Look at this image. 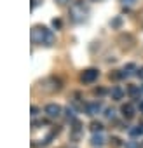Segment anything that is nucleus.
<instances>
[{
	"label": "nucleus",
	"instance_id": "393cba45",
	"mask_svg": "<svg viewBox=\"0 0 143 148\" xmlns=\"http://www.w3.org/2000/svg\"><path fill=\"white\" fill-rule=\"evenodd\" d=\"M54 2H58L59 5H63V4H66V2H70V0H54Z\"/></svg>",
	"mask_w": 143,
	"mask_h": 148
},
{
	"label": "nucleus",
	"instance_id": "6e6552de",
	"mask_svg": "<svg viewBox=\"0 0 143 148\" xmlns=\"http://www.w3.org/2000/svg\"><path fill=\"white\" fill-rule=\"evenodd\" d=\"M105 145V138H103V134L101 132H94L93 134V138H91V146H103Z\"/></svg>",
	"mask_w": 143,
	"mask_h": 148
},
{
	"label": "nucleus",
	"instance_id": "412c9836",
	"mask_svg": "<svg viewBox=\"0 0 143 148\" xmlns=\"http://www.w3.org/2000/svg\"><path fill=\"white\" fill-rule=\"evenodd\" d=\"M120 2H122L124 5H133V4L136 2V0H120Z\"/></svg>",
	"mask_w": 143,
	"mask_h": 148
},
{
	"label": "nucleus",
	"instance_id": "f3484780",
	"mask_svg": "<svg viewBox=\"0 0 143 148\" xmlns=\"http://www.w3.org/2000/svg\"><path fill=\"white\" fill-rule=\"evenodd\" d=\"M124 146H126V148H140V143H138V141H127Z\"/></svg>",
	"mask_w": 143,
	"mask_h": 148
},
{
	"label": "nucleus",
	"instance_id": "4be33fe9",
	"mask_svg": "<svg viewBox=\"0 0 143 148\" xmlns=\"http://www.w3.org/2000/svg\"><path fill=\"white\" fill-rule=\"evenodd\" d=\"M136 75H138V77H140V79L143 80V66H141V68L138 70V73H136Z\"/></svg>",
	"mask_w": 143,
	"mask_h": 148
},
{
	"label": "nucleus",
	"instance_id": "a211bd4d",
	"mask_svg": "<svg viewBox=\"0 0 143 148\" xmlns=\"http://www.w3.org/2000/svg\"><path fill=\"white\" fill-rule=\"evenodd\" d=\"M44 124H45L44 120H33V124H32V125H33V129H38V127H40V125H44Z\"/></svg>",
	"mask_w": 143,
	"mask_h": 148
},
{
	"label": "nucleus",
	"instance_id": "9d476101",
	"mask_svg": "<svg viewBox=\"0 0 143 148\" xmlns=\"http://www.w3.org/2000/svg\"><path fill=\"white\" fill-rule=\"evenodd\" d=\"M110 96H112V99H115V101H120V99L124 98V91H122L119 86H115V87H112V91H110Z\"/></svg>",
	"mask_w": 143,
	"mask_h": 148
},
{
	"label": "nucleus",
	"instance_id": "7ed1b4c3",
	"mask_svg": "<svg viewBox=\"0 0 143 148\" xmlns=\"http://www.w3.org/2000/svg\"><path fill=\"white\" fill-rule=\"evenodd\" d=\"M98 77H100V71L96 68H89V70H84L80 73V82L82 84H93L98 80Z\"/></svg>",
	"mask_w": 143,
	"mask_h": 148
},
{
	"label": "nucleus",
	"instance_id": "6ab92c4d",
	"mask_svg": "<svg viewBox=\"0 0 143 148\" xmlns=\"http://www.w3.org/2000/svg\"><path fill=\"white\" fill-rule=\"evenodd\" d=\"M112 145H113V146H122V141H120L119 138H112Z\"/></svg>",
	"mask_w": 143,
	"mask_h": 148
},
{
	"label": "nucleus",
	"instance_id": "9b49d317",
	"mask_svg": "<svg viewBox=\"0 0 143 148\" xmlns=\"http://www.w3.org/2000/svg\"><path fill=\"white\" fill-rule=\"evenodd\" d=\"M127 94L133 96V98H136V96L141 94V89H140L138 86H129V87H127Z\"/></svg>",
	"mask_w": 143,
	"mask_h": 148
},
{
	"label": "nucleus",
	"instance_id": "0eeeda50",
	"mask_svg": "<svg viewBox=\"0 0 143 148\" xmlns=\"http://www.w3.org/2000/svg\"><path fill=\"white\" fill-rule=\"evenodd\" d=\"M120 112H122L124 119H133V117H134V113H136V110H134V106H133L131 103L122 105V106H120Z\"/></svg>",
	"mask_w": 143,
	"mask_h": 148
},
{
	"label": "nucleus",
	"instance_id": "39448f33",
	"mask_svg": "<svg viewBox=\"0 0 143 148\" xmlns=\"http://www.w3.org/2000/svg\"><path fill=\"white\" fill-rule=\"evenodd\" d=\"M44 112H45V115H47V117L56 119V117H59V115H61V106H59V105H56V103H51V105H47V106L44 108Z\"/></svg>",
	"mask_w": 143,
	"mask_h": 148
},
{
	"label": "nucleus",
	"instance_id": "5701e85b",
	"mask_svg": "<svg viewBox=\"0 0 143 148\" xmlns=\"http://www.w3.org/2000/svg\"><path fill=\"white\" fill-rule=\"evenodd\" d=\"M94 92H96V94H100V96H103V94H105V92H107V91H105V89H96V91H94Z\"/></svg>",
	"mask_w": 143,
	"mask_h": 148
},
{
	"label": "nucleus",
	"instance_id": "2eb2a0df",
	"mask_svg": "<svg viewBox=\"0 0 143 148\" xmlns=\"http://www.w3.org/2000/svg\"><path fill=\"white\" fill-rule=\"evenodd\" d=\"M110 25H112V28H120V25H122V18H120V16H117L115 19H112V21H110Z\"/></svg>",
	"mask_w": 143,
	"mask_h": 148
},
{
	"label": "nucleus",
	"instance_id": "dca6fc26",
	"mask_svg": "<svg viewBox=\"0 0 143 148\" xmlns=\"http://www.w3.org/2000/svg\"><path fill=\"white\" fill-rule=\"evenodd\" d=\"M105 117H107L108 120H113V119H115V110H113V108H107V110H105Z\"/></svg>",
	"mask_w": 143,
	"mask_h": 148
},
{
	"label": "nucleus",
	"instance_id": "f8f14e48",
	"mask_svg": "<svg viewBox=\"0 0 143 148\" xmlns=\"http://www.w3.org/2000/svg\"><path fill=\"white\" fill-rule=\"evenodd\" d=\"M65 113H66V119H70V120H75V108H74V106H66Z\"/></svg>",
	"mask_w": 143,
	"mask_h": 148
},
{
	"label": "nucleus",
	"instance_id": "bb28decb",
	"mask_svg": "<svg viewBox=\"0 0 143 148\" xmlns=\"http://www.w3.org/2000/svg\"><path fill=\"white\" fill-rule=\"evenodd\" d=\"M140 89H141V94H143V86H140Z\"/></svg>",
	"mask_w": 143,
	"mask_h": 148
},
{
	"label": "nucleus",
	"instance_id": "a878e982",
	"mask_svg": "<svg viewBox=\"0 0 143 148\" xmlns=\"http://www.w3.org/2000/svg\"><path fill=\"white\" fill-rule=\"evenodd\" d=\"M140 112H141V113H143V99H141V101H140Z\"/></svg>",
	"mask_w": 143,
	"mask_h": 148
},
{
	"label": "nucleus",
	"instance_id": "423d86ee",
	"mask_svg": "<svg viewBox=\"0 0 143 148\" xmlns=\"http://www.w3.org/2000/svg\"><path fill=\"white\" fill-rule=\"evenodd\" d=\"M136 73H138V68H136L134 63H127V64L122 68V75H124V79L133 77V75H136Z\"/></svg>",
	"mask_w": 143,
	"mask_h": 148
},
{
	"label": "nucleus",
	"instance_id": "f03ea898",
	"mask_svg": "<svg viewBox=\"0 0 143 148\" xmlns=\"http://www.w3.org/2000/svg\"><path fill=\"white\" fill-rule=\"evenodd\" d=\"M86 14H87V9L84 7L82 2H75L70 7V19L74 23H82L86 19Z\"/></svg>",
	"mask_w": 143,
	"mask_h": 148
},
{
	"label": "nucleus",
	"instance_id": "4468645a",
	"mask_svg": "<svg viewBox=\"0 0 143 148\" xmlns=\"http://www.w3.org/2000/svg\"><path fill=\"white\" fill-rule=\"evenodd\" d=\"M51 25H52V28H54V30H61V26H63V21H61L59 18H54Z\"/></svg>",
	"mask_w": 143,
	"mask_h": 148
},
{
	"label": "nucleus",
	"instance_id": "aec40b11",
	"mask_svg": "<svg viewBox=\"0 0 143 148\" xmlns=\"http://www.w3.org/2000/svg\"><path fill=\"white\" fill-rule=\"evenodd\" d=\"M38 113H40V108H38V106H32V115H33V117H37Z\"/></svg>",
	"mask_w": 143,
	"mask_h": 148
},
{
	"label": "nucleus",
	"instance_id": "f257e3e1",
	"mask_svg": "<svg viewBox=\"0 0 143 148\" xmlns=\"http://www.w3.org/2000/svg\"><path fill=\"white\" fill-rule=\"evenodd\" d=\"M56 37L52 33V30L45 28V26H33L32 28V42L33 44H40L45 47H51L54 44Z\"/></svg>",
	"mask_w": 143,
	"mask_h": 148
},
{
	"label": "nucleus",
	"instance_id": "ddd939ff",
	"mask_svg": "<svg viewBox=\"0 0 143 148\" xmlns=\"http://www.w3.org/2000/svg\"><path fill=\"white\" fill-rule=\"evenodd\" d=\"M93 132H101L103 131V124L101 122H91V127H89Z\"/></svg>",
	"mask_w": 143,
	"mask_h": 148
},
{
	"label": "nucleus",
	"instance_id": "b1692460",
	"mask_svg": "<svg viewBox=\"0 0 143 148\" xmlns=\"http://www.w3.org/2000/svg\"><path fill=\"white\" fill-rule=\"evenodd\" d=\"M38 5V0H32V9H35Z\"/></svg>",
	"mask_w": 143,
	"mask_h": 148
},
{
	"label": "nucleus",
	"instance_id": "20e7f679",
	"mask_svg": "<svg viewBox=\"0 0 143 148\" xmlns=\"http://www.w3.org/2000/svg\"><path fill=\"white\" fill-rule=\"evenodd\" d=\"M84 108H86V115L94 117V115H98V113L101 112V108H103V106H101V103H100V101H94V103H87Z\"/></svg>",
	"mask_w": 143,
	"mask_h": 148
},
{
	"label": "nucleus",
	"instance_id": "cd10ccee",
	"mask_svg": "<svg viewBox=\"0 0 143 148\" xmlns=\"http://www.w3.org/2000/svg\"><path fill=\"white\" fill-rule=\"evenodd\" d=\"M140 148H143V141H141V143H140Z\"/></svg>",
	"mask_w": 143,
	"mask_h": 148
},
{
	"label": "nucleus",
	"instance_id": "1a4fd4ad",
	"mask_svg": "<svg viewBox=\"0 0 143 148\" xmlns=\"http://www.w3.org/2000/svg\"><path fill=\"white\" fill-rule=\"evenodd\" d=\"M127 132H129V136H131V138H140V136H143V124L134 125V127H129V129H127Z\"/></svg>",
	"mask_w": 143,
	"mask_h": 148
},
{
	"label": "nucleus",
	"instance_id": "c85d7f7f",
	"mask_svg": "<svg viewBox=\"0 0 143 148\" xmlns=\"http://www.w3.org/2000/svg\"><path fill=\"white\" fill-rule=\"evenodd\" d=\"M93 2H98V0H93Z\"/></svg>",
	"mask_w": 143,
	"mask_h": 148
}]
</instances>
